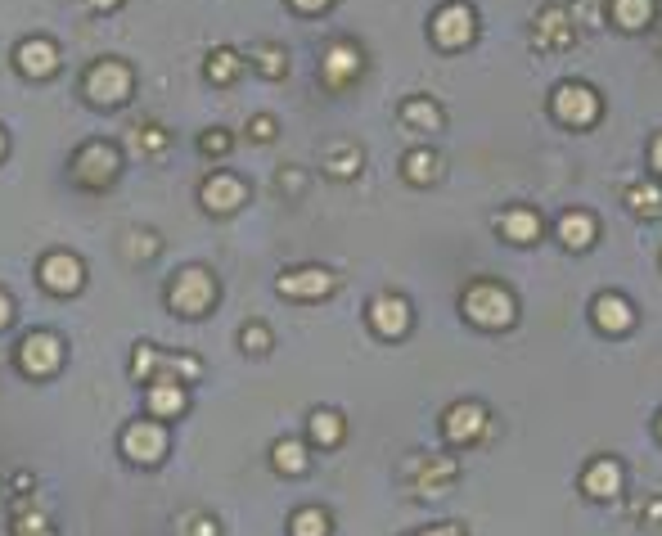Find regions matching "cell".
<instances>
[{"mask_svg":"<svg viewBox=\"0 0 662 536\" xmlns=\"http://www.w3.org/2000/svg\"><path fill=\"white\" fill-rule=\"evenodd\" d=\"M460 311H464V320L478 325V329H509V325H514V316H518L514 293L500 289V284H491V280L469 284L464 298H460Z\"/></svg>","mask_w":662,"mask_h":536,"instance_id":"6da1fadb","label":"cell"},{"mask_svg":"<svg viewBox=\"0 0 662 536\" xmlns=\"http://www.w3.org/2000/svg\"><path fill=\"white\" fill-rule=\"evenodd\" d=\"M131 86H136V73H131L122 59H100V64H91L82 77L86 100L100 104V109H113V104L131 100Z\"/></svg>","mask_w":662,"mask_h":536,"instance_id":"7a4b0ae2","label":"cell"},{"mask_svg":"<svg viewBox=\"0 0 662 536\" xmlns=\"http://www.w3.org/2000/svg\"><path fill=\"white\" fill-rule=\"evenodd\" d=\"M167 302H172L176 316H208L212 302H217V280L203 266H185L167 289Z\"/></svg>","mask_w":662,"mask_h":536,"instance_id":"3957f363","label":"cell"},{"mask_svg":"<svg viewBox=\"0 0 662 536\" xmlns=\"http://www.w3.org/2000/svg\"><path fill=\"white\" fill-rule=\"evenodd\" d=\"M118 172H122V154L109 140H91V145H82L73 154V181L86 185V190H104Z\"/></svg>","mask_w":662,"mask_h":536,"instance_id":"277c9868","label":"cell"},{"mask_svg":"<svg viewBox=\"0 0 662 536\" xmlns=\"http://www.w3.org/2000/svg\"><path fill=\"white\" fill-rule=\"evenodd\" d=\"M428 32H433V41L442 50H464L473 37H478V14H473V5H464V0H446V5L433 10Z\"/></svg>","mask_w":662,"mask_h":536,"instance_id":"5b68a950","label":"cell"},{"mask_svg":"<svg viewBox=\"0 0 662 536\" xmlns=\"http://www.w3.org/2000/svg\"><path fill=\"white\" fill-rule=\"evenodd\" d=\"M550 113L563 122V127L581 131L599 118V95L581 82H563V86H554V95H550Z\"/></svg>","mask_w":662,"mask_h":536,"instance_id":"8992f818","label":"cell"},{"mask_svg":"<svg viewBox=\"0 0 662 536\" xmlns=\"http://www.w3.org/2000/svg\"><path fill=\"white\" fill-rule=\"evenodd\" d=\"M167 451H172V437L158 419H136V424L122 428V455L131 464H158Z\"/></svg>","mask_w":662,"mask_h":536,"instance_id":"52a82bcc","label":"cell"},{"mask_svg":"<svg viewBox=\"0 0 662 536\" xmlns=\"http://www.w3.org/2000/svg\"><path fill=\"white\" fill-rule=\"evenodd\" d=\"M19 370L32 374V379H46V374L59 370V361H64V338L50 334V329H32L28 338L19 343Z\"/></svg>","mask_w":662,"mask_h":536,"instance_id":"ba28073f","label":"cell"},{"mask_svg":"<svg viewBox=\"0 0 662 536\" xmlns=\"http://www.w3.org/2000/svg\"><path fill=\"white\" fill-rule=\"evenodd\" d=\"M154 370L163 374L158 383H185V379H199L203 361H194V356H158L149 343H140L136 347V379H154Z\"/></svg>","mask_w":662,"mask_h":536,"instance_id":"9c48e42d","label":"cell"},{"mask_svg":"<svg viewBox=\"0 0 662 536\" xmlns=\"http://www.w3.org/2000/svg\"><path fill=\"white\" fill-rule=\"evenodd\" d=\"M487 428H491L487 406H478V401H460V406H451V410H446V419H442V433H446V442H451V446L478 442V437H487Z\"/></svg>","mask_w":662,"mask_h":536,"instance_id":"30bf717a","label":"cell"},{"mask_svg":"<svg viewBox=\"0 0 662 536\" xmlns=\"http://www.w3.org/2000/svg\"><path fill=\"white\" fill-rule=\"evenodd\" d=\"M406 473L415 478V491L424 500H437L446 487H451L455 478V460L451 455H415V460L406 464Z\"/></svg>","mask_w":662,"mask_h":536,"instance_id":"8fae6325","label":"cell"},{"mask_svg":"<svg viewBox=\"0 0 662 536\" xmlns=\"http://www.w3.org/2000/svg\"><path fill=\"white\" fill-rule=\"evenodd\" d=\"M37 280L46 284L50 293H77L86 284V266H82V257H73V253H46L37 266Z\"/></svg>","mask_w":662,"mask_h":536,"instance_id":"7c38bea8","label":"cell"},{"mask_svg":"<svg viewBox=\"0 0 662 536\" xmlns=\"http://www.w3.org/2000/svg\"><path fill=\"white\" fill-rule=\"evenodd\" d=\"M334 284V271H325V266H293L275 280V289L284 298H325V293H334Z\"/></svg>","mask_w":662,"mask_h":536,"instance_id":"4fadbf2b","label":"cell"},{"mask_svg":"<svg viewBox=\"0 0 662 536\" xmlns=\"http://www.w3.org/2000/svg\"><path fill=\"white\" fill-rule=\"evenodd\" d=\"M370 329L383 338H401L410 329V302L401 293H379L370 302Z\"/></svg>","mask_w":662,"mask_h":536,"instance_id":"5bb4252c","label":"cell"},{"mask_svg":"<svg viewBox=\"0 0 662 536\" xmlns=\"http://www.w3.org/2000/svg\"><path fill=\"white\" fill-rule=\"evenodd\" d=\"M320 77H325V86H334V91L352 86L356 77H361V50H356L352 41H334V46L325 50V64H320Z\"/></svg>","mask_w":662,"mask_h":536,"instance_id":"9a60e30c","label":"cell"},{"mask_svg":"<svg viewBox=\"0 0 662 536\" xmlns=\"http://www.w3.org/2000/svg\"><path fill=\"white\" fill-rule=\"evenodd\" d=\"M244 181H235L230 172H217V176H208L203 181V190H199V203L208 212H217V217H226V212H235L239 203H244Z\"/></svg>","mask_w":662,"mask_h":536,"instance_id":"2e32d148","label":"cell"},{"mask_svg":"<svg viewBox=\"0 0 662 536\" xmlns=\"http://www.w3.org/2000/svg\"><path fill=\"white\" fill-rule=\"evenodd\" d=\"M14 59H19V68L28 77H50L59 68V46L46 37H28L19 50H14Z\"/></svg>","mask_w":662,"mask_h":536,"instance_id":"e0dca14e","label":"cell"},{"mask_svg":"<svg viewBox=\"0 0 662 536\" xmlns=\"http://www.w3.org/2000/svg\"><path fill=\"white\" fill-rule=\"evenodd\" d=\"M581 491H586V496H595V500L617 496V491H622V464H617V460L586 464V473H581Z\"/></svg>","mask_w":662,"mask_h":536,"instance_id":"ac0fdd59","label":"cell"},{"mask_svg":"<svg viewBox=\"0 0 662 536\" xmlns=\"http://www.w3.org/2000/svg\"><path fill=\"white\" fill-rule=\"evenodd\" d=\"M595 325L604 334H626L635 325V307L622 293H604V298H595Z\"/></svg>","mask_w":662,"mask_h":536,"instance_id":"d6986e66","label":"cell"},{"mask_svg":"<svg viewBox=\"0 0 662 536\" xmlns=\"http://www.w3.org/2000/svg\"><path fill=\"white\" fill-rule=\"evenodd\" d=\"M500 235H505L509 244H536V239H541V217H536V208L500 212Z\"/></svg>","mask_w":662,"mask_h":536,"instance_id":"ffe728a7","label":"cell"},{"mask_svg":"<svg viewBox=\"0 0 662 536\" xmlns=\"http://www.w3.org/2000/svg\"><path fill=\"white\" fill-rule=\"evenodd\" d=\"M185 406H190V397H185L181 383H149V392H145V410H149V415L176 419V415H185Z\"/></svg>","mask_w":662,"mask_h":536,"instance_id":"44dd1931","label":"cell"},{"mask_svg":"<svg viewBox=\"0 0 662 536\" xmlns=\"http://www.w3.org/2000/svg\"><path fill=\"white\" fill-rule=\"evenodd\" d=\"M595 217L590 212H563L559 217V244L572 248V253H581V248L595 244Z\"/></svg>","mask_w":662,"mask_h":536,"instance_id":"7402d4cb","label":"cell"},{"mask_svg":"<svg viewBox=\"0 0 662 536\" xmlns=\"http://www.w3.org/2000/svg\"><path fill=\"white\" fill-rule=\"evenodd\" d=\"M401 122L406 127H415V131H442V109H437L433 100H424V95H415V100H406L401 104Z\"/></svg>","mask_w":662,"mask_h":536,"instance_id":"603a6c76","label":"cell"},{"mask_svg":"<svg viewBox=\"0 0 662 536\" xmlns=\"http://www.w3.org/2000/svg\"><path fill=\"white\" fill-rule=\"evenodd\" d=\"M401 172H406L410 185H433L437 176H442V158H437L433 149H410V154H406V167H401Z\"/></svg>","mask_w":662,"mask_h":536,"instance_id":"cb8c5ba5","label":"cell"},{"mask_svg":"<svg viewBox=\"0 0 662 536\" xmlns=\"http://www.w3.org/2000/svg\"><path fill=\"white\" fill-rule=\"evenodd\" d=\"M613 23L622 32H640L653 23V0H613Z\"/></svg>","mask_w":662,"mask_h":536,"instance_id":"d4e9b609","label":"cell"},{"mask_svg":"<svg viewBox=\"0 0 662 536\" xmlns=\"http://www.w3.org/2000/svg\"><path fill=\"white\" fill-rule=\"evenodd\" d=\"M550 41H559V46H568V41H572L568 14H563V10H545L541 19H536V46H550Z\"/></svg>","mask_w":662,"mask_h":536,"instance_id":"484cf974","label":"cell"},{"mask_svg":"<svg viewBox=\"0 0 662 536\" xmlns=\"http://www.w3.org/2000/svg\"><path fill=\"white\" fill-rule=\"evenodd\" d=\"M271 464L280 473H307V446L293 442V437H284V442L271 446Z\"/></svg>","mask_w":662,"mask_h":536,"instance_id":"4316f807","label":"cell"},{"mask_svg":"<svg viewBox=\"0 0 662 536\" xmlns=\"http://www.w3.org/2000/svg\"><path fill=\"white\" fill-rule=\"evenodd\" d=\"M626 208L635 212V217H662V190L658 185H631L626 190Z\"/></svg>","mask_w":662,"mask_h":536,"instance_id":"83f0119b","label":"cell"},{"mask_svg":"<svg viewBox=\"0 0 662 536\" xmlns=\"http://www.w3.org/2000/svg\"><path fill=\"white\" fill-rule=\"evenodd\" d=\"M289 536H329V514L325 509H298V514L289 518Z\"/></svg>","mask_w":662,"mask_h":536,"instance_id":"f1b7e54d","label":"cell"},{"mask_svg":"<svg viewBox=\"0 0 662 536\" xmlns=\"http://www.w3.org/2000/svg\"><path fill=\"white\" fill-rule=\"evenodd\" d=\"M307 428H311V442L316 446H334L338 437H343V415H334V410H316Z\"/></svg>","mask_w":662,"mask_h":536,"instance_id":"f546056e","label":"cell"},{"mask_svg":"<svg viewBox=\"0 0 662 536\" xmlns=\"http://www.w3.org/2000/svg\"><path fill=\"white\" fill-rule=\"evenodd\" d=\"M239 73H244V59H239L235 50H212V59H208V82H235Z\"/></svg>","mask_w":662,"mask_h":536,"instance_id":"4dcf8cb0","label":"cell"},{"mask_svg":"<svg viewBox=\"0 0 662 536\" xmlns=\"http://www.w3.org/2000/svg\"><path fill=\"white\" fill-rule=\"evenodd\" d=\"M14 536H59L55 523L37 509H14Z\"/></svg>","mask_w":662,"mask_h":536,"instance_id":"1f68e13d","label":"cell"},{"mask_svg":"<svg viewBox=\"0 0 662 536\" xmlns=\"http://www.w3.org/2000/svg\"><path fill=\"white\" fill-rule=\"evenodd\" d=\"M253 55H257V68H262L266 77H284V68H289V59H284L280 46H262V50H253Z\"/></svg>","mask_w":662,"mask_h":536,"instance_id":"d6a6232c","label":"cell"},{"mask_svg":"<svg viewBox=\"0 0 662 536\" xmlns=\"http://www.w3.org/2000/svg\"><path fill=\"white\" fill-rule=\"evenodd\" d=\"M266 347H271V329H266V325H248V329H244V352L262 356Z\"/></svg>","mask_w":662,"mask_h":536,"instance_id":"836d02e7","label":"cell"},{"mask_svg":"<svg viewBox=\"0 0 662 536\" xmlns=\"http://www.w3.org/2000/svg\"><path fill=\"white\" fill-rule=\"evenodd\" d=\"M199 149H203V154H226V149H230V136H226V131H208V136L199 140Z\"/></svg>","mask_w":662,"mask_h":536,"instance_id":"e575fe53","label":"cell"},{"mask_svg":"<svg viewBox=\"0 0 662 536\" xmlns=\"http://www.w3.org/2000/svg\"><path fill=\"white\" fill-rule=\"evenodd\" d=\"M185 536H221V532H217V523H212V518H190Z\"/></svg>","mask_w":662,"mask_h":536,"instance_id":"d590c367","label":"cell"},{"mask_svg":"<svg viewBox=\"0 0 662 536\" xmlns=\"http://www.w3.org/2000/svg\"><path fill=\"white\" fill-rule=\"evenodd\" d=\"M289 5H293L298 14H320V10H329L334 0H289Z\"/></svg>","mask_w":662,"mask_h":536,"instance_id":"8d00e7d4","label":"cell"},{"mask_svg":"<svg viewBox=\"0 0 662 536\" xmlns=\"http://www.w3.org/2000/svg\"><path fill=\"white\" fill-rule=\"evenodd\" d=\"M253 140H275V118H253Z\"/></svg>","mask_w":662,"mask_h":536,"instance_id":"74e56055","label":"cell"},{"mask_svg":"<svg viewBox=\"0 0 662 536\" xmlns=\"http://www.w3.org/2000/svg\"><path fill=\"white\" fill-rule=\"evenodd\" d=\"M10 320H14V298H10L5 289H0V329L10 325Z\"/></svg>","mask_w":662,"mask_h":536,"instance_id":"f35d334b","label":"cell"},{"mask_svg":"<svg viewBox=\"0 0 662 536\" xmlns=\"http://www.w3.org/2000/svg\"><path fill=\"white\" fill-rule=\"evenodd\" d=\"M410 536H464L455 523H442V527H433V532H410Z\"/></svg>","mask_w":662,"mask_h":536,"instance_id":"ab89813d","label":"cell"},{"mask_svg":"<svg viewBox=\"0 0 662 536\" xmlns=\"http://www.w3.org/2000/svg\"><path fill=\"white\" fill-rule=\"evenodd\" d=\"M649 163H653V172H662V136H653V145H649Z\"/></svg>","mask_w":662,"mask_h":536,"instance_id":"60d3db41","label":"cell"},{"mask_svg":"<svg viewBox=\"0 0 662 536\" xmlns=\"http://www.w3.org/2000/svg\"><path fill=\"white\" fill-rule=\"evenodd\" d=\"M86 5H91V10H113L118 0H86Z\"/></svg>","mask_w":662,"mask_h":536,"instance_id":"b9f144b4","label":"cell"},{"mask_svg":"<svg viewBox=\"0 0 662 536\" xmlns=\"http://www.w3.org/2000/svg\"><path fill=\"white\" fill-rule=\"evenodd\" d=\"M0 154H5V131H0Z\"/></svg>","mask_w":662,"mask_h":536,"instance_id":"7bdbcfd3","label":"cell"},{"mask_svg":"<svg viewBox=\"0 0 662 536\" xmlns=\"http://www.w3.org/2000/svg\"><path fill=\"white\" fill-rule=\"evenodd\" d=\"M658 437H662V419H658Z\"/></svg>","mask_w":662,"mask_h":536,"instance_id":"ee69618b","label":"cell"}]
</instances>
